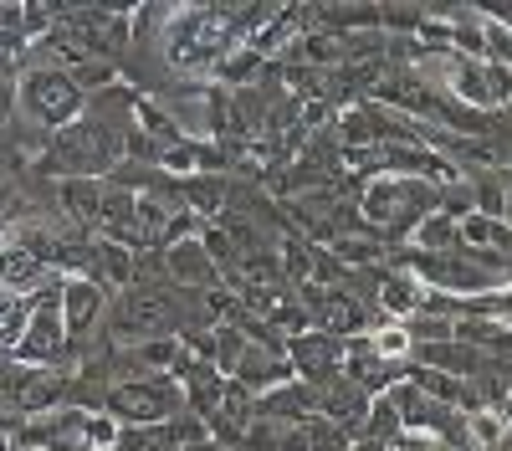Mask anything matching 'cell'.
I'll return each mask as SVG.
<instances>
[{
    "label": "cell",
    "instance_id": "obj_15",
    "mask_svg": "<svg viewBox=\"0 0 512 451\" xmlns=\"http://www.w3.org/2000/svg\"><path fill=\"white\" fill-rule=\"evenodd\" d=\"M26 318H31V303L11 287H0V359H11L21 334H26Z\"/></svg>",
    "mask_w": 512,
    "mask_h": 451
},
{
    "label": "cell",
    "instance_id": "obj_3",
    "mask_svg": "<svg viewBox=\"0 0 512 451\" xmlns=\"http://www.w3.org/2000/svg\"><path fill=\"white\" fill-rule=\"evenodd\" d=\"M282 354H287L292 380H303V385H313V390H323L328 380L344 375V339H328V334H318V328L287 339Z\"/></svg>",
    "mask_w": 512,
    "mask_h": 451
},
{
    "label": "cell",
    "instance_id": "obj_11",
    "mask_svg": "<svg viewBox=\"0 0 512 451\" xmlns=\"http://www.w3.org/2000/svg\"><path fill=\"white\" fill-rule=\"evenodd\" d=\"M103 180H62L57 185V211L72 221V226H98V216H103Z\"/></svg>",
    "mask_w": 512,
    "mask_h": 451
},
{
    "label": "cell",
    "instance_id": "obj_2",
    "mask_svg": "<svg viewBox=\"0 0 512 451\" xmlns=\"http://www.w3.org/2000/svg\"><path fill=\"white\" fill-rule=\"evenodd\" d=\"M108 416L118 426H164L185 410V390L175 375H139L108 390Z\"/></svg>",
    "mask_w": 512,
    "mask_h": 451
},
{
    "label": "cell",
    "instance_id": "obj_14",
    "mask_svg": "<svg viewBox=\"0 0 512 451\" xmlns=\"http://www.w3.org/2000/svg\"><path fill=\"white\" fill-rule=\"evenodd\" d=\"M461 246V221H451V216H425L420 226H415V236H410V252H456Z\"/></svg>",
    "mask_w": 512,
    "mask_h": 451
},
{
    "label": "cell",
    "instance_id": "obj_16",
    "mask_svg": "<svg viewBox=\"0 0 512 451\" xmlns=\"http://www.w3.org/2000/svg\"><path fill=\"white\" fill-rule=\"evenodd\" d=\"M425 21V6H379V31L384 36H415Z\"/></svg>",
    "mask_w": 512,
    "mask_h": 451
},
{
    "label": "cell",
    "instance_id": "obj_18",
    "mask_svg": "<svg viewBox=\"0 0 512 451\" xmlns=\"http://www.w3.org/2000/svg\"><path fill=\"white\" fill-rule=\"evenodd\" d=\"M349 451H390V446H379V441H354Z\"/></svg>",
    "mask_w": 512,
    "mask_h": 451
},
{
    "label": "cell",
    "instance_id": "obj_4",
    "mask_svg": "<svg viewBox=\"0 0 512 451\" xmlns=\"http://www.w3.org/2000/svg\"><path fill=\"white\" fill-rule=\"evenodd\" d=\"M164 282L180 287V293H210V287H221V267L210 262V252L200 246V231L164 246Z\"/></svg>",
    "mask_w": 512,
    "mask_h": 451
},
{
    "label": "cell",
    "instance_id": "obj_10",
    "mask_svg": "<svg viewBox=\"0 0 512 451\" xmlns=\"http://www.w3.org/2000/svg\"><path fill=\"white\" fill-rule=\"evenodd\" d=\"M425 298H431V287H425L415 272H405V267H384V282H379V313L384 318H395V323H405V318H415L420 308H425Z\"/></svg>",
    "mask_w": 512,
    "mask_h": 451
},
{
    "label": "cell",
    "instance_id": "obj_1",
    "mask_svg": "<svg viewBox=\"0 0 512 451\" xmlns=\"http://www.w3.org/2000/svg\"><path fill=\"white\" fill-rule=\"evenodd\" d=\"M16 108L26 123H36L41 134H62L82 118L88 108V93L72 82L67 67H41V72H21V88H16Z\"/></svg>",
    "mask_w": 512,
    "mask_h": 451
},
{
    "label": "cell",
    "instance_id": "obj_12",
    "mask_svg": "<svg viewBox=\"0 0 512 451\" xmlns=\"http://www.w3.org/2000/svg\"><path fill=\"white\" fill-rule=\"evenodd\" d=\"M267 57L262 52H251V47H236L216 72H210V77H216V88H226V93H236V88H256V82H262L267 77Z\"/></svg>",
    "mask_w": 512,
    "mask_h": 451
},
{
    "label": "cell",
    "instance_id": "obj_17",
    "mask_svg": "<svg viewBox=\"0 0 512 451\" xmlns=\"http://www.w3.org/2000/svg\"><path fill=\"white\" fill-rule=\"evenodd\" d=\"M303 431H308V451H349V446H354L344 426H333V421H323V416L303 421Z\"/></svg>",
    "mask_w": 512,
    "mask_h": 451
},
{
    "label": "cell",
    "instance_id": "obj_6",
    "mask_svg": "<svg viewBox=\"0 0 512 451\" xmlns=\"http://www.w3.org/2000/svg\"><path fill=\"white\" fill-rule=\"evenodd\" d=\"M344 375L369 390V395H384L395 380H405V364H390L384 354H374V344L359 334V339H344Z\"/></svg>",
    "mask_w": 512,
    "mask_h": 451
},
{
    "label": "cell",
    "instance_id": "obj_9",
    "mask_svg": "<svg viewBox=\"0 0 512 451\" xmlns=\"http://www.w3.org/2000/svg\"><path fill=\"white\" fill-rule=\"evenodd\" d=\"M369 390H359L349 375H338V380H328L323 390H318V416L323 421H333V426H344L349 431V441H354V431H359V421H364V410H369Z\"/></svg>",
    "mask_w": 512,
    "mask_h": 451
},
{
    "label": "cell",
    "instance_id": "obj_5",
    "mask_svg": "<svg viewBox=\"0 0 512 451\" xmlns=\"http://www.w3.org/2000/svg\"><path fill=\"white\" fill-rule=\"evenodd\" d=\"M287 380H292V369H287L282 344H256V339H246V349H241V359H236V369H231V385H241L246 395H267V390H277V385H287Z\"/></svg>",
    "mask_w": 512,
    "mask_h": 451
},
{
    "label": "cell",
    "instance_id": "obj_7",
    "mask_svg": "<svg viewBox=\"0 0 512 451\" xmlns=\"http://www.w3.org/2000/svg\"><path fill=\"white\" fill-rule=\"evenodd\" d=\"M62 323H67V339H88L93 328L103 323V287L93 277H67L62 282Z\"/></svg>",
    "mask_w": 512,
    "mask_h": 451
},
{
    "label": "cell",
    "instance_id": "obj_13",
    "mask_svg": "<svg viewBox=\"0 0 512 451\" xmlns=\"http://www.w3.org/2000/svg\"><path fill=\"white\" fill-rule=\"evenodd\" d=\"M400 436H405V421H400L395 400H390V395H374L369 410H364V421H359V431H354V441H379V446H390V441H400Z\"/></svg>",
    "mask_w": 512,
    "mask_h": 451
},
{
    "label": "cell",
    "instance_id": "obj_8",
    "mask_svg": "<svg viewBox=\"0 0 512 451\" xmlns=\"http://www.w3.org/2000/svg\"><path fill=\"white\" fill-rule=\"evenodd\" d=\"M256 416H267V421H282V426H303L318 416V390L303 385V380H287L267 395H256Z\"/></svg>",
    "mask_w": 512,
    "mask_h": 451
}]
</instances>
